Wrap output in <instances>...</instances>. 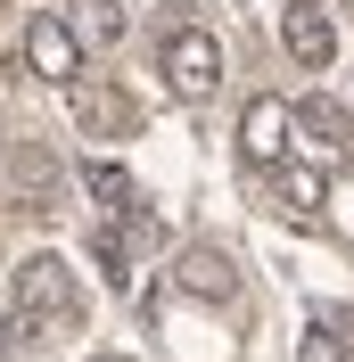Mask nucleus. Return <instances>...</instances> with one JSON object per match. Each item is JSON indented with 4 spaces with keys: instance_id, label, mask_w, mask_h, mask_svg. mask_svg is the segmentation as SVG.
<instances>
[{
    "instance_id": "obj_1",
    "label": "nucleus",
    "mask_w": 354,
    "mask_h": 362,
    "mask_svg": "<svg viewBox=\"0 0 354 362\" xmlns=\"http://www.w3.org/2000/svg\"><path fill=\"white\" fill-rule=\"evenodd\" d=\"M17 313H8V346H50L58 329L83 321V280L67 255H25L17 264Z\"/></svg>"
},
{
    "instance_id": "obj_2",
    "label": "nucleus",
    "mask_w": 354,
    "mask_h": 362,
    "mask_svg": "<svg viewBox=\"0 0 354 362\" xmlns=\"http://www.w3.org/2000/svg\"><path fill=\"white\" fill-rule=\"evenodd\" d=\"M156 74L173 83V99H215L222 90V42L206 25H173L165 49H156Z\"/></svg>"
},
{
    "instance_id": "obj_3",
    "label": "nucleus",
    "mask_w": 354,
    "mask_h": 362,
    "mask_svg": "<svg viewBox=\"0 0 354 362\" xmlns=\"http://www.w3.org/2000/svg\"><path fill=\"white\" fill-rule=\"evenodd\" d=\"M25 66L42 74V83L74 90L83 83V33H74L67 17H25Z\"/></svg>"
},
{
    "instance_id": "obj_4",
    "label": "nucleus",
    "mask_w": 354,
    "mask_h": 362,
    "mask_svg": "<svg viewBox=\"0 0 354 362\" xmlns=\"http://www.w3.org/2000/svg\"><path fill=\"white\" fill-rule=\"evenodd\" d=\"M288 132H297V107H288V99H247V115H239V157H247V165H288Z\"/></svg>"
},
{
    "instance_id": "obj_5",
    "label": "nucleus",
    "mask_w": 354,
    "mask_h": 362,
    "mask_svg": "<svg viewBox=\"0 0 354 362\" xmlns=\"http://www.w3.org/2000/svg\"><path fill=\"white\" fill-rule=\"evenodd\" d=\"M280 42H288V58H297L305 74H321V66L338 58V25H330V8H321V0H288Z\"/></svg>"
},
{
    "instance_id": "obj_6",
    "label": "nucleus",
    "mask_w": 354,
    "mask_h": 362,
    "mask_svg": "<svg viewBox=\"0 0 354 362\" xmlns=\"http://www.w3.org/2000/svg\"><path fill=\"white\" fill-rule=\"evenodd\" d=\"M67 107H74V124H83L91 140H115L124 124H132L124 90H108V83H74V90H67Z\"/></svg>"
},
{
    "instance_id": "obj_7",
    "label": "nucleus",
    "mask_w": 354,
    "mask_h": 362,
    "mask_svg": "<svg viewBox=\"0 0 354 362\" xmlns=\"http://www.w3.org/2000/svg\"><path fill=\"white\" fill-rule=\"evenodd\" d=\"M173 280H181V296H206V305H222V296L239 288V272H231L222 247H190V255L173 264Z\"/></svg>"
},
{
    "instance_id": "obj_8",
    "label": "nucleus",
    "mask_w": 354,
    "mask_h": 362,
    "mask_svg": "<svg viewBox=\"0 0 354 362\" xmlns=\"http://www.w3.org/2000/svg\"><path fill=\"white\" fill-rule=\"evenodd\" d=\"M280 206L297 223H313V214L330 206V173H321V165H280Z\"/></svg>"
},
{
    "instance_id": "obj_9",
    "label": "nucleus",
    "mask_w": 354,
    "mask_h": 362,
    "mask_svg": "<svg viewBox=\"0 0 354 362\" xmlns=\"http://www.w3.org/2000/svg\"><path fill=\"white\" fill-rule=\"evenodd\" d=\"M83 181H91V198L108 206L115 223H124V214H140V189H132V173H124L115 157H91V165H83Z\"/></svg>"
},
{
    "instance_id": "obj_10",
    "label": "nucleus",
    "mask_w": 354,
    "mask_h": 362,
    "mask_svg": "<svg viewBox=\"0 0 354 362\" xmlns=\"http://www.w3.org/2000/svg\"><path fill=\"white\" fill-rule=\"evenodd\" d=\"M297 132L330 140V148H354V115L338 107V99H305V107H297Z\"/></svg>"
},
{
    "instance_id": "obj_11",
    "label": "nucleus",
    "mask_w": 354,
    "mask_h": 362,
    "mask_svg": "<svg viewBox=\"0 0 354 362\" xmlns=\"http://www.w3.org/2000/svg\"><path fill=\"white\" fill-rule=\"evenodd\" d=\"M74 8H83V25H74V33H83V49L124 42V8H115V0H74Z\"/></svg>"
},
{
    "instance_id": "obj_12",
    "label": "nucleus",
    "mask_w": 354,
    "mask_h": 362,
    "mask_svg": "<svg viewBox=\"0 0 354 362\" xmlns=\"http://www.w3.org/2000/svg\"><path fill=\"white\" fill-rule=\"evenodd\" d=\"M338 354H346V329L313 313V329H305V346H297V362H338Z\"/></svg>"
},
{
    "instance_id": "obj_13",
    "label": "nucleus",
    "mask_w": 354,
    "mask_h": 362,
    "mask_svg": "<svg viewBox=\"0 0 354 362\" xmlns=\"http://www.w3.org/2000/svg\"><path fill=\"white\" fill-rule=\"evenodd\" d=\"M91 247H99V272H108L115 288H124V280H132V272H124V239H115V230H99V239H91Z\"/></svg>"
},
{
    "instance_id": "obj_14",
    "label": "nucleus",
    "mask_w": 354,
    "mask_h": 362,
    "mask_svg": "<svg viewBox=\"0 0 354 362\" xmlns=\"http://www.w3.org/2000/svg\"><path fill=\"white\" fill-rule=\"evenodd\" d=\"M91 362H124V354H91Z\"/></svg>"
}]
</instances>
